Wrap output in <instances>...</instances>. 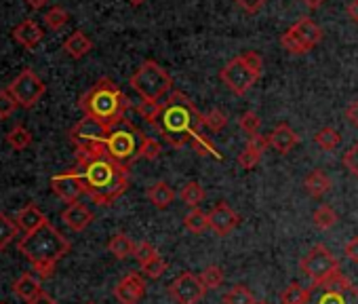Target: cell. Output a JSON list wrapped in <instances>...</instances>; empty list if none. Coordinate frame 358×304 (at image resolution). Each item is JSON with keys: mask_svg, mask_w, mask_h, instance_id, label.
Instances as JSON below:
<instances>
[{"mask_svg": "<svg viewBox=\"0 0 358 304\" xmlns=\"http://www.w3.org/2000/svg\"><path fill=\"white\" fill-rule=\"evenodd\" d=\"M76 170L85 182V195L99 207H110L129 188V167L108 155L106 141L76 144Z\"/></svg>", "mask_w": 358, "mask_h": 304, "instance_id": "1", "label": "cell"}, {"mask_svg": "<svg viewBox=\"0 0 358 304\" xmlns=\"http://www.w3.org/2000/svg\"><path fill=\"white\" fill-rule=\"evenodd\" d=\"M166 144L173 148L188 146L194 135L203 133V114L192 104V99L182 91H171L162 102V112L156 123Z\"/></svg>", "mask_w": 358, "mask_h": 304, "instance_id": "2", "label": "cell"}, {"mask_svg": "<svg viewBox=\"0 0 358 304\" xmlns=\"http://www.w3.org/2000/svg\"><path fill=\"white\" fill-rule=\"evenodd\" d=\"M129 106V97L112 78H99L78 102V108L85 112V116L97 118L110 129L124 120Z\"/></svg>", "mask_w": 358, "mask_h": 304, "instance_id": "3", "label": "cell"}, {"mask_svg": "<svg viewBox=\"0 0 358 304\" xmlns=\"http://www.w3.org/2000/svg\"><path fill=\"white\" fill-rule=\"evenodd\" d=\"M17 249L34 266V264H57L72 249V245L49 222L43 228H38V230L28 233L26 237H22V241L17 243Z\"/></svg>", "mask_w": 358, "mask_h": 304, "instance_id": "4", "label": "cell"}, {"mask_svg": "<svg viewBox=\"0 0 358 304\" xmlns=\"http://www.w3.org/2000/svg\"><path fill=\"white\" fill-rule=\"evenodd\" d=\"M264 72V60L255 51H245L236 57H232L220 72L222 83L234 93V95H247L251 87L262 78Z\"/></svg>", "mask_w": 358, "mask_h": 304, "instance_id": "5", "label": "cell"}, {"mask_svg": "<svg viewBox=\"0 0 358 304\" xmlns=\"http://www.w3.org/2000/svg\"><path fill=\"white\" fill-rule=\"evenodd\" d=\"M129 85L141 95V99L150 102H160L166 93L173 89V78L171 74L156 62L145 60L131 76Z\"/></svg>", "mask_w": 358, "mask_h": 304, "instance_id": "6", "label": "cell"}, {"mask_svg": "<svg viewBox=\"0 0 358 304\" xmlns=\"http://www.w3.org/2000/svg\"><path fill=\"white\" fill-rule=\"evenodd\" d=\"M141 139H143V133L133 125L129 123L127 118L116 125L110 135L106 137V148H108V155L122 163V165H131L133 161L139 159V148H141Z\"/></svg>", "mask_w": 358, "mask_h": 304, "instance_id": "7", "label": "cell"}, {"mask_svg": "<svg viewBox=\"0 0 358 304\" xmlns=\"http://www.w3.org/2000/svg\"><path fill=\"white\" fill-rule=\"evenodd\" d=\"M299 268H301V272L312 281V285H320V283H324V281H329V279L341 275V264H339V260H337L335 254H333L327 245H322V243L314 245V247L301 258Z\"/></svg>", "mask_w": 358, "mask_h": 304, "instance_id": "8", "label": "cell"}, {"mask_svg": "<svg viewBox=\"0 0 358 304\" xmlns=\"http://www.w3.org/2000/svg\"><path fill=\"white\" fill-rule=\"evenodd\" d=\"M306 304H358V287L345 275H337L320 285H312Z\"/></svg>", "mask_w": 358, "mask_h": 304, "instance_id": "9", "label": "cell"}, {"mask_svg": "<svg viewBox=\"0 0 358 304\" xmlns=\"http://www.w3.org/2000/svg\"><path fill=\"white\" fill-rule=\"evenodd\" d=\"M322 28L312 22L310 18H303L299 22H295L282 36H280V45L285 51L293 53V55H303L308 51H312L320 41H322Z\"/></svg>", "mask_w": 358, "mask_h": 304, "instance_id": "10", "label": "cell"}, {"mask_svg": "<svg viewBox=\"0 0 358 304\" xmlns=\"http://www.w3.org/2000/svg\"><path fill=\"white\" fill-rule=\"evenodd\" d=\"M11 93H13V97L17 99V104H20V108H34L38 102H41V97L47 93V85L43 83V78L34 72V70H30V68H26V70H22L17 76H15V81L7 87Z\"/></svg>", "mask_w": 358, "mask_h": 304, "instance_id": "11", "label": "cell"}, {"mask_svg": "<svg viewBox=\"0 0 358 304\" xmlns=\"http://www.w3.org/2000/svg\"><path fill=\"white\" fill-rule=\"evenodd\" d=\"M207 293L205 283L201 281L199 275L194 272H182L171 285H169V296L173 298L175 304H199Z\"/></svg>", "mask_w": 358, "mask_h": 304, "instance_id": "12", "label": "cell"}, {"mask_svg": "<svg viewBox=\"0 0 358 304\" xmlns=\"http://www.w3.org/2000/svg\"><path fill=\"white\" fill-rule=\"evenodd\" d=\"M51 191L62 201H66L68 205L76 203L85 195V182H83L80 172L74 167V170H68V172H62V174L53 176L51 178Z\"/></svg>", "mask_w": 358, "mask_h": 304, "instance_id": "13", "label": "cell"}, {"mask_svg": "<svg viewBox=\"0 0 358 304\" xmlns=\"http://www.w3.org/2000/svg\"><path fill=\"white\" fill-rule=\"evenodd\" d=\"M143 296H145V279L139 272L124 275L114 287V298L118 300V304H139Z\"/></svg>", "mask_w": 358, "mask_h": 304, "instance_id": "14", "label": "cell"}, {"mask_svg": "<svg viewBox=\"0 0 358 304\" xmlns=\"http://www.w3.org/2000/svg\"><path fill=\"white\" fill-rule=\"evenodd\" d=\"M241 224V216L230 207V203L222 201L209 212V230L217 237H228Z\"/></svg>", "mask_w": 358, "mask_h": 304, "instance_id": "15", "label": "cell"}, {"mask_svg": "<svg viewBox=\"0 0 358 304\" xmlns=\"http://www.w3.org/2000/svg\"><path fill=\"white\" fill-rule=\"evenodd\" d=\"M110 127H106L103 123H99L97 118H91V116H85L80 118L72 131H70V139L76 144H83V141H106V137L110 135Z\"/></svg>", "mask_w": 358, "mask_h": 304, "instance_id": "16", "label": "cell"}, {"mask_svg": "<svg viewBox=\"0 0 358 304\" xmlns=\"http://www.w3.org/2000/svg\"><path fill=\"white\" fill-rule=\"evenodd\" d=\"M62 220H64V224H66L70 230L83 233V230H87V228L93 224L95 216H93V212H91L85 203L76 201V203H70V205L62 212Z\"/></svg>", "mask_w": 358, "mask_h": 304, "instance_id": "17", "label": "cell"}, {"mask_svg": "<svg viewBox=\"0 0 358 304\" xmlns=\"http://www.w3.org/2000/svg\"><path fill=\"white\" fill-rule=\"evenodd\" d=\"M266 148H270L268 135H262V133L251 135L249 141H247V146H245V150L238 155V165H241L243 170H253V167L262 161Z\"/></svg>", "mask_w": 358, "mask_h": 304, "instance_id": "18", "label": "cell"}, {"mask_svg": "<svg viewBox=\"0 0 358 304\" xmlns=\"http://www.w3.org/2000/svg\"><path fill=\"white\" fill-rule=\"evenodd\" d=\"M270 146L278 152V155H289V152L299 144V135L293 127H289L287 123H280L274 127V131L268 135Z\"/></svg>", "mask_w": 358, "mask_h": 304, "instance_id": "19", "label": "cell"}, {"mask_svg": "<svg viewBox=\"0 0 358 304\" xmlns=\"http://www.w3.org/2000/svg\"><path fill=\"white\" fill-rule=\"evenodd\" d=\"M15 222H17L20 230H24L28 235V233H34V230L43 228L45 224H49V218L36 207V203H28L15 214Z\"/></svg>", "mask_w": 358, "mask_h": 304, "instance_id": "20", "label": "cell"}, {"mask_svg": "<svg viewBox=\"0 0 358 304\" xmlns=\"http://www.w3.org/2000/svg\"><path fill=\"white\" fill-rule=\"evenodd\" d=\"M13 39L22 45V47H26V49H36V45L45 39V30L34 22V20H24L22 24H17L15 28H13Z\"/></svg>", "mask_w": 358, "mask_h": 304, "instance_id": "21", "label": "cell"}, {"mask_svg": "<svg viewBox=\"0 0 358 304\" xmlns=\"http://www.w3.org/2000/svg\"><path fill=\"white\" fill-rule=\"evenodd\" d=\"M303 188H306V193H308L312 199H322L324 195L331 193L333 182H331V178H329L322 170H312V172L306 176V180H303Z\"/></svg>", "mask_w": 358, "mask_h": 304, "instance_id": "22", "label": "cell"}, {"mask_svg": "<svg viewBox=\"0 0 358 304\" xmlns=\"http://www.w3.org/2000/svg\"><path fill=\"white\" fill-rule=\"evenodd\" d=\"M64 51H66L72 60H83L85 55H89V53L93 51V41H91L85 32L76 30V32H72V34L64 41Z\"/></svg>", "mask_w": 358, "mask_h": 304, "instance_id": "23", "label": "cell"}, {"mask_svg": "<svg viewBox=\"0 0 358 304\" xmlns=\"http://www.w3.org/2000/svg\"><path fill=\"white\" fill-rule=\"evenodd\" d=\"M148 201L156 207V209H166L173 201H175V191L164 182V180H158L154 182L148 193H145Z\"/></svg>", "mask_w": 358, "mask_h": 304, "instance_id": "24", "label": "cell"}, {"mask_svg": "<svg viewBox=\"0 0 358 304\" xmlns=\"http://www.w3.org/2000/svg\"><path fill=\"white\" fill-rule=\"evenodd\" d=\"M13 291H15V296H17V298H22V300L30 302L32 298H36V293H38V291H43V287H41V279H38L36 275L24 272L22 277H17V279H15V283H13Z\"/></svg>", "mask_w": 358, "mask_h": 304, "instance_id": "25", "label": "cell"}, {"mask_svg": "<svg viewBox=\"0 0 358 304\" xmlns=\"http://www.w3.org/2000/svg\"><path fill=\"white\" fill-rule=\"evenodd\" d=\"M108 251H110L116 260H127L129 256H133L135 243H133L124 233H116V235H112L110 241H108Z\"/></svg>", "mask_w": 358, "mask_h": 304, "instance_id": "26", "label": "cell"}, {"mask_svg": "<svg viewBox=\"0 0 358 304\" xmlns=\"http://www.w3.org/2000/svg\"><path fill=\"white\" fill-rule=\"evenodd\" d=\"M179 199H182V203H186L188 207L196 209L205 201V188L199 182H186L182 186V191H179Z\"/></svg>", "mask_w": 358, "mask_h": 304, "instance_id": "27", "label": "cell"}, {"mask_svg": "<svg viewBox=\"0 0 358 304\" xmlns=\"http://www.w3.org/2000/svg\"><path fill=\"white\" fill-rule=\"evenodd\" d=\"M17 233H20V226H17L15 218H9L7 214L0 212V251H5L11 245V241L17 237Z\"/></svg>", "mask_w": 358, "mask_h": 304, "instance_id": "28", "label": "cell"}, {"mask_svg": "<svg viewBox=\"0 0 358 304\" xmlns=\"http://www.w3.org/2000/svg\"><path fill=\"white\" fill-rule=\"evenodd\" d=\"M314 144H316L318 148H322L324 152H333V150L341 144V135H339V131L333 129V127H322V129L316 131Z\"/></svg>", "mask_w": 358, "mask_h": 304, "instance_id": "29", "label": "cell"}, {"mask_svg": "<svg viewBox=\"0 0 358 304\" xmlns=\"http://www.w3.org/2000/svg\"><path fill=\"white\" fill-rule=\"evenodd\" d=\"M308 296H310V287H303L301 283L293 281L280 293V304H306Z\"/></svg>", "mask_w": 358, "mask_h": 304, "instance_id": "30", "label": "cell"}, {"mask_svg": "<svg viewBox=\"0 0 358 304\" xmlns=\"http://www.w3.org/2000/svg\"><path fill=\"white\" fill-rule=\"evenodd\" d=\"M337 214L331 205H320L316 207V212L312 214V222L318 230H331L337 224Z\"/></svg>", "mask_w": 358, "mask_h": 304, "instance_id": "31", "label": "cell"}, {"mask_svg": "<svg viewBox=\"0 0 358 304\" xmlns=\"http://www.w3.org/2000/svg\"><path fill=\"white\" fill-rule=\"evenodd\" d=\"M184 226H186L190 233L201 235V233L209 230V214H205V212H201V209L196 207V209H192V212H188V214H186V218H184Z\"/></svg>", "mask_w": 358, "mask_h": 304, "instance_id": "32", "label": "cell"}, {"mask_svg": "<svg viewBox=\"0 0 358 304\" xmlns=\"http://www.w3.org/2000/svg\"><path fill=\"white\" fill-rule=\"evenodd\" d=\"M7 144L13 150H26L32 144V133L30 129H26L24 125H15L9 133H7Z\"/></svg>", "mask_w": 358, "mask_h": 304, "instance_id": "33", "label": "cell"}, {"mask_svg": "<svg viewBox=\"0 0 358 304\" xmlns=\"http://www.w3.org/2000/svg\"><path fill=\"white\" fill-rule=\"evenodd\" d=\"M135 110H137V114H139L145 123H150V125L156 127V123H158V118H160V112H162V102L141 99V102L137 104Z\"/></svg>", "mask_w": 358, "mask_h": 304, "instance_id": "34", "label": "cell"}, {"mask_svg": "<svg viewBox=\"0 0 358 304\" xmlns=\"http://www.w3.org/2000/svg\"><path fill=\"white\" fill-rule=\"evenodd\" d=\"M255 302L257 300L247 285H234L224 296V304H255Z\"/></svg>", "mask_w": 358, "mask_h": 304, "instance_id": "35", "label": "cell"}, {"mask_svg": "<svg viewBox=\"0 0 358 304\" xmlns=\"http://www.w3.org/2000/svg\"><path fill=\"white\" fill-rule=\"evenodd\" d=\"M68 22H70V13H68L64 7H51V9L45 13V24H47V28L53 30V32L62 30Z\"/></svg>", "mask_w": 358, "mask_h": 304, "instance_id": "36", "label": "cell"}, {"mask_svg": "<svg viewBox=\"0 0 358 304\" xmlns=\"http://www.w3.org/2000/svg\"><path fill=\"white\" fill-rule=\"evenodd\" d=\"M203 125H205L209 131L220 133V131H224V129L228 127V114L222 112L220 108H213V110H209L207 114H203Z\"/></svg>", "mask_w": 358, "mask_h": 304, "instance_id": "37", "label": "cell"}, {"mask_svg": "<svg viewBox=\"0 0 358 304\" xmlns=\"http://www.w3.org/2000/svg\"><path fill=\"white\" fill-rule=\"evenodd\" d=\"M199 277H201V281L205 283L207 289H220L224 285V279H226L222 266H217V264H209Z\"/></svg>", "mask_w": 358, "mask_h": 304, "instance_id": "38", "label": "cell"}, {"mask_svg": "<svg viewBox=\"0 0 358 304\" xmlns=\"http://www.w3.org/2000/svg\"><path fill=\"white\" fill-rule=\"evenodd\" d=\"M190 146L194 148V152H196V155H201V157H211V159H215V161H222V155L217 152V148H215L203 133L194 135V139L190 141Z\"/></svg>", "mask_w": 358, "mask_h": 304, "instance_id": "39", "label": "cell"}, {"mask_svg": "<svg viewBox=\"0 0 358 304\" xmlns=\"http://www.w3.org/2000/svg\"><path fill=\"white\" fill-rule=\"evenodd\" d=\"M160 152H162V146L158 139L150 137V135H143L141 139V148H139V159H145V161H154L160 157Z\"/></svg>", "mask_w": 358, "mask_h": 304, "instance_id": "40", "label": "cell"}, {"mask_svg": "<svg viewBox=\"0 0 358 304\" xmlns=\"http://www.w3.org/2000/svg\"><path fill=\"white\" fill-rule=\"evenodd\" d=\"M17 108H20V104H17V99L13 97V93L9 89L0 91V120L11 118Z\"/></svg>", "mask_w": 358, "mask_h": 304, "instance_id": "41", "label": "cell"}, {"mask_svg": "<svg viewBox=\"0 0 358 304\" xmlns=\"http://www.w3.org/2000/svg\"><path fill=\"white\" fill-rule=\"evenodd\" d=\"M238 125H241V129L251 137V135H257V133H259V129H262V118H259L253 110H249V112H245V114L238 118Z\"/></svg>", "mask_w": 358, "mask_h": 304, "instance_id": "42", "label": "cell"}, {"mask_svg": "<svg viewBox=\"0 0 358 304\" xmlns=\"http://www.w3.org/2000/svg\"><path fill=\"white\" fill-rule=\"evenodd\" d=\"M156 256H158V251H156V247H154L152 243L141 241V243H137V245H135L133 258L137 260V264H139V266L148 264V262H150V260H154Z\"/></svg>", "mask_w": 358, "mask_h": 304, "instance_id": "43", "label": "cell"}, {"mask_svg": "<svg viewBox=\"0 0 358 304\" xmlns=\"http://www.w3.org/2000/svg\"><path fill=\"white\" fill-rule=\"evenodd\" d=\"M143 275L150 277V279H160L164 272H166V260H162L160 256H156L154 260H150L148 264L141 266Z\"/></svg>", "mask_w": 358, "mask_h": 304, "instance_id": "44", "label": "cell"}, {"mask_svg": "<svg viewBox=\"0 0 358 304\" xmlns=\"http://www.w3.org/2000/svg\"><path fill=\"white\" fill-rule=\"evenodd\" d=\"M343 167H345L354 178H358V141H356L352 148H348V152L343 155Z\"/></svg>", "mask_w": 358, "mask_h": 304, "instance_id": "45", "label": "cell"}, {"mask_svg": "<svg viewBox=\"0 0 358 304\" xmlns=\"http://www.w3.org/2000/svg\"><path fill=\"white\" fill-rule=\"evenodd\" d=\"M234 3H236V7H241L245 13L255 15V13H259V11L266 7L268 0H234Z\"/></svg>", "mask_w": 358, "mask_h": 304, "instance_id": "46", "label": "cell"}, {"mask_svg": "<svg viewBox=\"0 0 358 304\" xmlns=\"http://www.w3.org/2000/svg\"><path fill=\"white\" fill-rule=\"evenodd\" d=\"M343 254H345V258H348L350 262L358 264V237H352V239L345 243Z\"/></svg>", "mask_w": 358, "mask_h": 304, "instance_id": "47", "label": "cell"}, {"mask_svg": "<svg viewBox=\"0 0 358 304\" xmlns=\"http://www.w3.org/2000/svg\"><path fill=\"white\" fill-rule=\"evenodd\" d=\"M32 268H34V275H36L38 279H51V277L55 275L57 264H34Z\"/></svg>", "mask_w": 358, "mask_h": 304, "instance_id": "48", "label": "cell"}, {"mask_svg": "<svg viewBox=\"0 0 358 304\" xmlns=\"http://www.w3.org/2000/svg\"><path fill=\"white\" fill-rule=\"evenodd\" d=\"M345 120H348L352 127L358 129V99H354V102L348 104V108H345Z\"/></svg>", "mask_w": 358, "mask_h": 304, "instance_id": "49", "label": "cell"}, {"mask_svg": "<svg viewBox=\"0 0 358 304\" xmlns=\"http://www.w3.org/2000/svg\"><path fill=\"white\" fill-rule=\"evenodd\" d=\"M28 304H57V302H55V298H53L51 293H47V291L43 289V291H38L36 298H32Z\"/></svg>", "mask_w": 358, "mask_h": 304, "instance_id": "50", "label": "cell"}, {"mask_svg": "<svg viewBox=\"0 0 358 304\" xmlns=\"http://www.w3.org/2000/svg\"><path fill=\"white\" fill-rule=\"evenodd\" d=\"M348 18L358 24V0H350V5H348Z\"/></svg>", "mask_w": 358, "mask_h": 304, "instance_id": "51", "label": "cell"}, {"mask_svg": "<svg viewBox=\"0 0 358 304\" xmlns=\"http://www.w3.org/2000/svg\"><path fill=\"white\" fill-rule=\"evenodd\" d=\"M26 5L30 9H34V11H41V9H45L49 5V0H26Z\"/></svg>", "mask_w": 358, "mask_h": 304, "instance_id": "52", "label": "cell"}, {"mask_svg": "<svg viewBox=\"0 0 358 304\" xmlns=\"http://www.w3.org/2000/svg\"><path fill=\"white\" fill-rule=\"evenodd\" d=\"M301 3H303L306 7H310V9H318V7L324 3V0H301Z\"/></svg>", "mask_w": 358, "mask_h": 304, "instance_id": "53", "label": "cell"}, {"mask_svg": "<svg viewBox=\"0 0 358 304\" xmlns=\"http://www.w3.org/2000/svg\"><path fill=\"white\" fill-rule=\"evenodd\" d=\"M143 3H145V0H129V5H133V7H139Z\"/></svg>", "mask_w": 358, "mask_h": 304, "instance_id": "54", "label": "cell"}, {"mask_svg": "<svg viewBox=\"0 0 358 304\" xmlns=\"http://www.w3.org/2000/svg\"><path fill=\"white\" fill-rule=\"evenodd\" d=\"M255 304H268V302H266V300H257Z\"/></svg>", "mask_w": 358, "mask_h": 304, "instance_id": "55", "label": "cell"}, {"mask_svg": "<svg viewBox=\"0 0 358 304\" xmlns=\"http://www.w3.org/2000/svg\"><path fill=\"white\" fill-rule=\"evenodd\" d=\"M87 304H95V302H87Z\"/></svg>", "mask_w": 358, "mask_h": 304, "instance_id": "56", "label": "cell"}, {"mask_svg": "<svg viewBox=\"0 0 358 304\" xmlns=\"http://www.w3.org/2000/svg\"><path fill=\"white\" fill-rule=\"evenodd\" d=\"M0 304H5V302H0Z\"/></svg>", "mask_w": 358, "mask_h": 304, "instance_id": "57", "label": "cell"}]
</instances>
